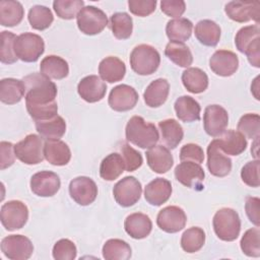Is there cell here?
<instances>
[{
    "instance_id": "1",
    "label": "cell",
    "mask_w": 260,
    "mask_h": 260,
    "mask_svg": "<svg viewBox=\"0 0 260 260\" xmlns=\"http://www.w3.org/2000/svg\"><path fill=\"white\" fill-rule=\"evenodd\" d=\"M25 86V106L40 107L55 103L57 86L51 79L42 73L34 72L23 77Z\"/></svg>"
},
{
    "instance_id": "2",
    "label": "cell",
    "mask_w": 260,
    "mask_h": 260,
    "mask_svg": "<svg viewBox=\"0 0 260 260\" xmlns=\"http://www.w3.org/2000/svg\"><path fill=\"white\" fill-rule=\"evenodd\" d=\"M125 135L128 142L140 148H151L159 139L158 130L155 125L145 122L140 116L130 118L126 125Z\"/></svg>"
},
{
    "instance_id": "3",
    "label": "cell",
    "mask_w": 260,
    "mask_h": 260,
    "mask_svg": "<svg viewBox=\"0 0 260 260\" xmlns=\"http://www.w3.org/2000/svg\"><path fill=\"white\" fill-rule=\"evenodd\" d=\"M260 29L258 24L247 25L239 29L235 38V44L241 53L245 54L249 63L256 67H260Z\"/></svg>"
},
{
    "instance_id": "4",
    "label": "cell",
    "mask_w": 260,
    "mask_h": 260,
    "mask_svg": "<svg viewBox=\"0 0 260 260\" xmlns=\"http://www.w3.org/2000/svg\"><path fill=\"white\" fill-rule=\"evenodd\" d=\"M215 235L222 241H235L241 231V219L238 212L232 208L223 207L217 210L212 219Z\"/></svg>"
},
{
    "instance_id": "5",
    "label": "cell",
    "mask_w": 260,
    "mask_h": 260,
    "mask_svg": "<svg viewBox=\"0 0 260 260\" xmlns=\"http://www.w3.org/2000/svg\"><path fill=\"white\" fill-rule=\"evenodd\" d=\"M159 63V53L150 45H138L130 54V66L132 70L139 75H150L154 73Z\"/></svg>"
},
{
    "instance_id": "6",
    "label": "cell",
    "mask_w": 260,
    "mask_h": 260,
    "mask_svg": "<svg viewBox=\"0 0 260 260\" xmlns=\"http://www.w3.org/2000/svg\"><path fill=\"white\" fill-rule=\"evenodd\" d=\"M45 51L42 37L32 32H23L17 36L14 42V53L23 62H36Z\"/></svg>"
},
{
    "instance_id": "7",
    "label": "cell",
    "mask_w": 260,
    "mask_h": 260,
    "mask_svg": "<svg viewBox=\"0 0 260 260\" xmlns=\"http://www.w3.org/2000/svg\"><path fill=\"white\" fill-rule=\"evenodd\" d=\"M43 138L28 134L14 145L15 156L25 165H38L45 158Z\"/></svg>"
},
{
    "instance_id": "8",
    "label": "cell",
    "mask_w": 260,
    "mask_h": 260,
    "mask_svg": "<svg viewBox=\"0 0 260 260\" xmlns=\"http://www.w3.org/2000/svg\"><path fill=\"white\" fill-rule=\"evenodd\" d=\"M79 30L87 36H94L102 32L108 24L106 13L92 5L84 6L76 16Z\"/></svg>"
},
{
    "instance_id": "9",
    "label": "cell",
    "mask_w": 260,
    "mask_h": 260,
    "mask_svg": "<svg viewBox=\"0 0 260 260\" xmlns=\"http://www.w3.org/2000/svg\"><path fill=\"white\" fill-rule=\"evenodd\" d=\"M0 219L5 230L12 232L24 226L28 219V208L19 200H10L1 206Z\"/></svg>"
},
{
    "instance_id": "10",
    "label": "cell",
    "mask_w": 260,
    "mask_h": 260,
    "mask_svg": "<svg viewBox=\"0 0 260 260\" xmlns=\"http://www.w3.org/2000/svg\"><path fill=\"white\" fill-rule=\"evenodd\" d=\"M141 183L132 176H127L118 181L113 188V195L116 202L122 207L134 205L141 196Z\"/></svg>"
},
{
    "instance_id": "11",
    "label": "cell",
    "mask_w": 260,
    "mask_h": 260,
    "mask_svg": "<svg viewBox=\"0 0 260 260\" xmlns=\"http://www.w3.org/2000/svg\"><path fill=\"white\" fill-rule=\"evenodd\" d=\"M1 251L11 260H26L34 252V245L22 235H10L1 241Z\"/></svg>"
},
{
    "instance_id": "12",
    "label": "cell",
    "mask_w": 260,
    "mask_h": 260,
    "mask_svg": "<svg viewBox=\"0 0 260 260\" xmlns=\"http://www.w3.org/2000/svg\"><path fill=\"white\" fill-rule=\"evenodd\" d=\"M69 194L77 204L86 206L95 200L98 196V187L92 179L80 176L70 181Z\"/></svg>"
},
{
    "instance_id": "13",
    "label": "cell",
    "mask_w": 260,
    "mask_h": 260,
    "mask_svg": "<svg viewBox=\"0 0 260 260\" xmlns=\"http://www.w3.org/2000/svg\"><path fill=\"white\" fill-rule=\"evenodd\" d=\"M229 124V114L219 105H209L204 110L203 127L205 132L212 137L220 136Z\"/></svg>"
},
{
    "instance_id": "14",
    "label": "cell",
    "mask_w": 260,
    "mask_h": 260,
    "mask_svg": "<svg viewBox=\"0 0 260 260\" xmlns=\"http://www.w3.org/2000/svg\"><path fill=\"white\" fill-rule=\"evenodd\" d=\"M187 222L185 211L175 205L167 206L159 210L156 216L157 226L169 234H174L182 231Z\"/></svg>"
},
{
    "instance_id": "15",
    "label": "cell",
    "mask_w": 260,
    "mask_h": 260,
    "mask_svg": "<svg viewBox=\"0 0 260 260\" xmlns=\"http://www.w3.org/2000/svg\"><path fill=\"white\" fill-rule=\"evenodd\" d=\"M175 177L182 185L201 190L203 188L202 183L204 181L205 173L199 164L194 161H182L175 168Z\"/></svg>"
},
{
    "instance_id": "16",
    "label": "cell",
    "mask_w": 260,
    "mask_h": 260,
    "mask_svg": "<svg viewBox=\"0 0 260 260\" xmlns=\"http://www.w3.org/2000/svg\"><path fill=\"white\" fill-rule=\"evenodd\" d=\"M224 11L229 18L237 22H247L254 20L258 24L260 19V3L231 1L225 4Z\"/></svg>"
},
{
    "instance_id": "17",
    "label": "cell",
    "mask_w": 260,
    "mask_h": 260,
    "mask_svg": "<svg viewBox=\"0 0 260 260\" xmlns=\"http://www.w3.org/2000/svg\"><path fill=\"white\" fill-rule=\"evenodd\" d=\"M61 182L59 176L51 171L36 173L30 178V190L41 197L54 196L60 189Z\"/></svg>"
},
{
    "instance_id": "18",
    "label": "cell",
    "mask_w": 260,
    "mask_h": 260,
    "mask_svg": "<svg viewBox=\"0 0 260 260\" xmlns=\"http://www.w3.org/2000/svg\"><path fill=\"white\" fill-rule=\"evenodd\" d=\"M138 102L137 91L130 85L120 84L112 88L109 94V106L117 112H126L132 110Z\"/></svg>"
},
{
    "instance_id": "19",
    "label": "cell",
    "mask_w": 260,
    "mask_h": 260,
    "mask_svg": "<svg viewBox=\"0 0 260 260\" xmlns=\"http://www.w3.org/2000/svg\"><path fill=\"white\" fill-rule=\"evenodd\" d=\"M209 67L218 76H232L239 67L238 56L229 50H217L209 59Z\"/></svg>"
},
{
    "instance_id": "20",
    "label": "cell",
    "mask_w": 260,
    "mask_h": 260,
    "mask_svg": "<svg viewBox=\"0 0 260 260\" xmlns=\"http://www.w3.org/2000/svg\"><path fill=\"white\" fill-rule=\"evenodd\" d=\"M207 168L211 175L219 178L228 176L232 170V159L223 154L216 139L207 146Z\"/></svg>"
},
{
    "instance_id": "21",
    "label": "cell",
    "mask_w": 260,
    "mask_h": 260,
    "mask_svg": "<svg viewBox=\"0 0 260 260\" xmlns=\"http://www.w3.org/2000/svg\"><path fill=\"white\" fill-rule=\"evenodd\" d=\"M78 94L87 103H96L104 99L107 85L98 75H88L82 78L77 85Z\"/></svg>"
},
{
    "instance_id": "22",
    "label": "cell",
    "mask_w": 260,
    "mask_h": 260,
    "mask_svg": "<svg viewBox=\"0 0 260 260\" xmlns=\"http://www.w3.org/2000/svg\"><path fill=\"white\" fill-rule=\"evenodd\" d=\"M172 195V184L164 178H156L149 182L144 189L145 200L153 206L166 203Z\"/></svg>"
},
{
    "instance_id": "23",
    "label": "cell",
    "mask_w": 260,
    "mask_h": 260,
    "mask_svg": "<svg viewBox=\"0 0 260 260\" xmlns=\"http://www.w3.org/2000/svg\"><path fill=\"white\" fill-rule=\"evenodd\" d=\"M145 154L147 165L154 173L165 174L173 167V155L169 148L164 145H154Z\"/></svg>"
},
{
    "instance_id": "24",
    "label": "cell",
    "mask_w": 260,
    "mask_h": 260,
    "mask_svg": "<svg viewBox=\"0 0 260 260\" xmlns=\"http://www.w3.org/2000/svg\"><path fill=\"white\" fill-rule=\"evenodd\" d=\"M124 229L131 238L141 240L150 234L152 222L148 215L141 212H135L126 217Z\"/></svg>"
},
{
    "instance_id": "25",
    "label": "cell",
    "mask_w": 260,
    "mask_h": 260,
    "mask_svg": "<svg viewBox=\"0 0 260 260\" xmlns=\"http://www.w3.org/2000/svg\"><path fill=\"white\" fill-rule=\"evenodd\" d=\"M126 73L125 63L115 56H109L103 59L99 65L100 77L109 83L122 80Z\"/></svg>"
},
{
    "instance_id": "26",
    "label": "cell",
    "mask_w": 260,
    "mask_h": 260,
    "mask_svg": "<svg viewBox=\"0 0 260 260\" xmlns=\"http://www.w3.org/2000/svg\"><path fill=\"white\" fill-rule=\"evenodd\" d=\"M169 81L165 78H157L151 81L144 90V103L150 108H158L166 103L169 96Z\"/></svg>"
},
{
    "instance_id": "27",
    "label": "cell",
    "mask_w": 260,
    "mask_h": 260,
    "mask_svg": "<svg viewBox=\"0 0 260 260\" xmlns=\"http://www.w3.org/2000/svg\"><path fill=\"white\" fill-rule=\"evenodd\" d=\"M220 150L230 155H239L247 147V140L244 135L236 130H225L219 138H216Z\"/></svg>"
},
{
    "instance_id": "28",
    "label": "cell",
    "mask_w": 260,
    "mask_h": 260,
    "mask_svg": "<svg viewBox=\"0 0 260 260\" xmlns=\"http://www.w3.org/2000/svg\"><path fill=\"white\" fill-rule=\"evenodd\" d=\"M45 158L54 166H65L70 161L71 151L62 140H46L44 144Z\"/></svg>"
},
{
    "instance_id": "29",
    "label": "cell",
    "mask_w": 260,
    "mask_h": 260,
    "mask_svg": "<svg viewBox=\"0 0 260 260\" xmlns=\"http://www.w3.org/2000/svg\"><path fill=\"white\" fill-rule=\"evenodd\" d=\"M25 94L22 80L16 78H3L0 81V100L6 105H14L21 101Z\"/></svg>"
},
{
    "instance_id": "30",
    "label": "cell",
    "mask_w": 260,
    "mask_h": 260,
    "mask_svg": "<svg viewBox=\"0 0 260 260\" xmlns=\"http://www.w3.org/2000/svg\"><path fill=\"white\" fill-rule=\"evenodd\" d=\"M176 115L183 122H194L200 120L201 108L199 103L189 95L178 98L174 105Z\"/></svg>"
},
{
    "instance_id": "31",
    "label": "cell",
    "mask_w": 260,
    "mask_h": 260,
    "mask_svg": "<svg viewBox=\"0 0 260 260\" xmlns=\"http://www.w3.org/2000/svg\"><path fill=\"white\" fill-rule=\"evenodd\" d=\"M36 129L43 139L60 140L65 134L66 123L61 116L57 115L49 120L36 121Z\"/></svg>"
},
{
    "instance_id": "32",
    "label": "cell",
    "mask_w": 260,
    "mask_h": 260,
    "mask_svg": "<svg viewBox=\"0 0 260 260\" xmlns=\"http://www.w3.org/2000/svg\"><path fill=\"white\" fill-rule=\"evenodd\" d=\"M40 70L49 78L63 79L69 73V66L65 59L56 55H49L41 61Z\"/></svg>"
},
{
    "instance_id": "33",
    "label": "cell",
    "mask_w": 260,
    "mask_h": 260,
    "mask_svg": "<svg viewBox=\"0 0 260 260\" xmlns=\"http://www.w3.org/2000/svg\"><path fill=\"white\" fill-rule=\"evenodd\" d=\"M219 25L210 19L200 20L195 25V37L204 46L214 47L218 44L220 39Z\"/></svg>"
},
{
    "instance_id": "34",
    "label": "cell",
    "mask_w": 260,
    "mask_h": 260,
    "mask_svg": "<svg viewBox=\"0 0 260 260\" xmlns=\"http://www.w3.org/2000/svg\"><path fill=\"white\" fill-rule=\"evenodd\" d=\"M24 9L20 2L2 0L0 2V23L3 26H15L23 18Z\"/></svg>"
},
{
    "instance_id": "35",
    "label": "cell",
    "mask_w": 260,
    "mask_h": 260,
    "mask_svg": "<svg viewBox=\"0 0 260 260\" xmlns=\"http://www.w3.org/2000/svg\"><path fill=\"white\" fill-rule=\"evenodd\" d=\"M182 82L191 93H201L208 86V76L200 68L190 67L182 73Z\"/></svg>"
},
{
    "instance_id": "36",
    "label": "cell",
    "mask_w": 260,
    "mask_h": 260,
    "mask_svg": "<svg viewBox=\"0 0 260 260\" xmlns=\"http://www.w3.org/2000/svg\"><path fill=\"white\" fill-rule=\"evenodd\" d=\"M161 140L168 148L174 149L182 141L184 131L182 126L175 119H167L158 123Z\"/></svg>"
},
{
    "instance_id": "37",
    "label": "cell",
    "mask_w": 260,
    "mask_h": 260,
    "mask_svg": "<svg viewBox=\"0 0 260 260\" xmlns=\"http://www.w3.org/2000/svg\"><path fill=\"white\" fill-rule=\"evenodd\" d=\"M125 170V162L122 155L113 152L107 155L101 162L100 176L106 181H114L119 178Z\"/></svg>"
},
{
    "instance_id": "38",
    "label": "cell",
    "mask_w": 260,
    "mask_h": 260,
    "mask_svg": "<svg viewBox=\"0 0 260 260\" xmlns=\"http://www.w3.org/2000/svg\"><path fill=\"white\" fill-rule=\"evenodd\" d=\"M192 29L193 23L189 19L179 17L168 21L166 26V34L171 42L184 43L190 39Z\"/></svg>"
},
{
    "instance_id": "39",
    "label": "cell",
    "mask_w": 260,
    "mask_h": 260,
    "mask_svg": "<svg viewBox=\"0 0 260 260\" xmlns=\"http://www.w3.org/2000/svg\"><path fill=\"white\" fill-rule=\"evenodd\" d=\"M165 55L180 67H189L193 62L190 49L180 42H170L165 49Z\"/></svg>"
},
{
    "instance_id": "40",
    "label": "cell",
    "mask_w": 260,
    "mask_h": 260,
    "mask_svg": "<svg viewBox=\"0 0 260 260\" xmlns=\"http://www.w3.org/2000/svg\"><path fill=\"white\" fill-rule=\"evenodd\" d=\"M110 28L118 40H127L132 35L133 20L126 12H116L110 18Z\"/></svg>"
},
{
    "instance_id": "41",
    "label": "cell",
    "mask_w": 260,
    "mask_h": 260,
    "mask_svg": "<svg viewBox=\"0 0 260 260\" xmlns=\"http://www.w3.org/2000/svg\"><path fill=\"white\" fill-rule=\"evenodd\" d=\"M103 257L106 260H127L131 257L129 244L120 239H110L103 246Z\"/></svg>"
},
{
    "instance_id": "42",
    "label": "cell",
    "mask_w": 260,
    "mask_h": 260,
    "mask_svg": "<svg viewBox=\"0 0 260 260\" xmlns=\"http://www.w3.org/2000/svg\"><path fill=\"white\" fill-rule=\"evenodd\" d=\"M27 19L34 29L44 30L52 24L54 16L51 9L47 6L35 5L29 9Z\"/></svg>"
},
{
    "instance_id": "43",
    "label": "cell",
    "mask_w": 260,
    "mask_h": 260,
    "mask_svg": "<svg viewBox=\"0 0 260 260\" xmlns=\"http://www.w3.org/2000/svg\"><path fill=\"white\" fill-rule=\"evenodd\" d=\"M205 243V233L198 226L186 230L181 238V247L187 253L198 252Z\"/></svg>"
},
{
    "instance_id": "44",
    "label": "cell",
    "mask_w": 260,
    "mask_h": 260,
    "mask_svg": "<svg viewBox=\"0 0 260 260\" xmlns=\"http://www.w3.org/2000/svg\"><path fill=\"white\" fill-rule=\"evenodd\" d=\"M238 131L249 139H258L260 132V117L258 114L248 113L242 116L237 125Z\"/></svg>"
},
{
    "instance_id": "45",
    "label": "cell",
    "mask_w": 260,
    "mask_h": 260,
    "mask_svg": "<svg viewBox=\"0 0 260 260\" xmlns=\"http://www.w3.org/2000/svg\"><path fill=\"white\" fill-rule=\"evenodd\" d=\"M243 253L249 257L260 256V231L257 228L245 232L240 242Z\"/></svg>"
},
{
    "instance_id": "46",
    "label": "cell",
    "mask_w": 260,
    "mask_h": 260,
    "mask_svg": "<svg viewBox=\"0 0 260 260\" xmlns=\"http://www.w3.org/2000/svg\"><path fill=\"white\" fill-rule=\"evenodd\" d=\"M83 6L84 2L82 0H55L53 2V8L57 16L62 19L76 17Z\"/></svg>"
},
{
    "instance_id": "47",
    "label": "cell",
    "mask_w": 260,
    "mask_h": 260,
    "mask_svg": "<svg viewBox=\"0 0 260 260\" xmlns=\"http://www.w3.org/2000/svg\"><path fill=\"white\" fill-rule=\"evenodd\" d=\"M16 36L7 30L1 31V47H0V61L3 64H13L17 61L14 53V42Z\"/></svg>"
},
{
    "instance_id": "48",
    "label": "cell",
    "mask_w": 260,
    "mask_h": 260,
    "mask_svg": "<svg viewBox=\"0 0 260 260\" xmlns=\"http://www.w3.org/2000/svg\"><path fill=\"white\" fill-rule=\"evenodd\" d=\"M52 253L56 260H73L76 258L77 250L72 241L61 239L55 243Z\"/></svg>"
},
{
    "instance_id": "49",
    "label": "cell",
    "mask_w": 260,
    "mask_h": 260,
    "mask_svg": "<svg viewBox=\"0 0 260 260\" xmlns=\"http://www.w3.org/2000/svg\"><path fill=\"white\" fill-rule=\"evenodd\" d=\"M121 155L125 162V170L127 172H133L139 169L143 162L142 155L139 151L134 149L127 143H123L121 146Z\"/></svg>"
},
{
    "instance_id": "50",
    "label": "cell",
    "mask_w": 260,
    "mask_h": 260,
    "mask_svg": "<svg viewBox=\"0 0 260 260\" xmlns=\"http://www.w3.org/2000/svg\"><path fill=\"white\" fill-rule=\"evenodd\" d=\"M242 181L249 187L257 188L260 185L259 180V159L247 162L241 171Z\"/></svg>"
},
{
    "instance_id": "51",
    "label": "cell",
    "mask_w": 260,
    "mask_h": 260,
    "mask_svg": "<svg viewBox=\"0 0 260 260\" xmlns=\"http://www.w3.org/2000/svg\"><path fill=\"white\" fill-rule=\"evenodd\" d=\"M128 7L132 14L145 17L155 10L156 0H129Z\"/></svg>"
},
{
    "instance_id": "52",
    "label": "cell",
    "mask_w": 260,
    "mask_h": 260,
    "mask_svg": "<svg viewBox=\"0 0 260 260\" xmlns=\"http://www.w3.org/2000/svg\"><path fill=\"white\" fill-rule=\"evenodd\" d=\"M180 159L181 161L188 160L200 165L204 160L203 149L198 144L187 143L180 150Z\"/></svg>"
},
{
    "instance_id": "53",
    "label": "cell",
    "mask_w": 260,
    "mask_h": 260,
    "mask_svg": "<svg viewBox=\"0 0 260 260\" xmlns=\"http://www.w3.org/2000/svg\"><path fill=\"white\" fill-rule=\"evenodd\" d=\"M161 11L171 17H180L186 10V4L183 0H161Z\"/></svg>"
},
{
    "instance_id": "54",
    "label": "cell",
    "mask_w": 260,
    "mask_h": 260,
    "mask_svg": "<svg viewBox=\"0 0 260 260\" xmlns=\"http://www.w3.org/2000/svg\"><path fill=\"white\" fill-rule=\"evenodd\" d=\"M0 169L5 170L14 164L15 152L14 145L8 141H1L0 143Z\"/></svg>"
},
{
    "instance_id": "55",
    "label": "cell",
    "mask_w": 260,
    "mask_h": 260,
    "mask_svg": "<svg viewBox=\"0 0 260 260\" xmlns=\"http://www.w3.org/2000/svg\"><path fill=\"white\" fill-rule=\"evenodd\" d=\"M259 205H260V200L258 197H247L246 198V203H245L246 214H247L249 220L256 226H259V224H260Z\"/></svg>"
}]
</instances>
